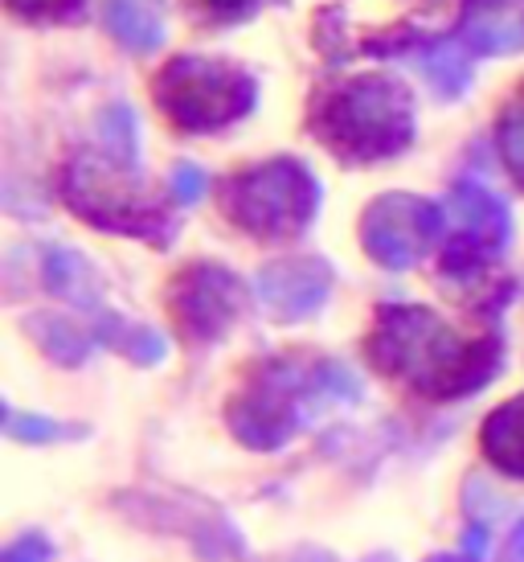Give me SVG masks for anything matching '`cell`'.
I'll list each match as a JSON object with an SVG mask.
<instances>
[{
  "label": "cell",
  "instance_id": "1",
  "mask_svg": "<svg viewBox=\"0 0 524 562\" xmlns=\"http://www.w3.org/2000/svg\"><path fill=\"white\" fill-rule=\"evenodd\" d=\"M369 358L381 374L426 398H459L500 374V337H463L431 308L386 304L373 325Z\"/></svg>",
  "mask_w": 524,
  "mask_h": 562
},
{
  "label": "cell",
  "instance_id": "2",
  "mask_svg": "<svg viewBox=\"0 0 524 562\" xmlns=\"http://www.w3.org/2000/svg\"><path fill=\"white\" fill-rule=\"evenodd\" d=\"M361 382L337 361H271L254 382L233 398L230 427L247 448H283L295 431H304L328 406L356 403Z\"/></svg>",
  "mask_w": 524,
  "mask_h": 562
},
{
  "label": "cell",
  "instance_id": "3",
  "mask_svg": "<svg viewBox=\"0 0 524 562\" xmlns=\"http://www.w3.org/2000/svg\"><path fill=\"white\" fill-rule=\"evenodd\" d=\"M311 127L337 157L386 160L414 140V103L394 79H356L320 99Z\"/></svg>",
  "mask_w": 524,
  "mask_h": 562
},
{
  "label": "cell",
  "instance_id": "4",
  "mask_svg": "<svg viewBox=\"0 0 524 562\" xmlns=\"http://www.w3.org/2000/svg\"><path fill=\"white\" fill-rule=\"evenodd\" d=\"M62 193L75 214H82L103 231L136 235L148 238V243H169L172 235L169 214L136 189V165L132 160H119L111 153L107 157L82 153L66 165Z\"/></svg>",
  "mask_w": 524,
  "mask_h": 562
},
{
  "label": "cell",
  "instance_id": "5",
  "mask_svg": "<svg viewBox=\"0 0 524 562\" xmlns=\"http://www.w3.org/2000/svg\"><path fill=\"white\" fill-rule=\"evenodd\" d=\"M320 210V181L299 160H271L226 186V214L259 238H295Z\"/></svg>",
  "mask_w": 524,
  "mask_h": 562
},
{
  "label": "cell",
  "instance_id": "6",
  "mask_svg": "<svg viewBox=\"0 0 524 562\" xmlns=\"http://www.w3.org/2000/svg\"><path fill=\"white\" fill-rule=\"evenodd\" d=\"M254 79L230 63L176 58L156 82V99L169 120L185 132H217L254 108Z\"/></svg>",
  "mask_w": 524,
  "mask_h": 562
},
{
  "label": "cell",
  "instance_id": "7",
  "mask_svg": "<svg viewBox=\"0 0 524 562\" xmlns=\"http://www.w3.org/2000/svg\"><path fill=\"white\" fill-rule=\"evenodd\" d=\"M438 238H443V210L434 202L410 198V193H389L381 202H373L361 222L365 250L394 271L414 267Z\"/></svg>",
  "mask_w": 524,
  "mask_h": 562
},
{
  "label": "cell",
  "instance_id": "8",
  "mask_svg": "<svg viewBox=\"0 0 524 562\" xmlns=\"http://www.w3.org/2000/svg\"><path fill=\"white\" fill-rule=\"evenodd\" d=\"M451 205H455V238H451L447 255H443V271L467 280V276H479L500 250L509 247L512 218L509 205L500 202L492 189L476 186V181L455 189Z\"/></svg>",
  "mask_w": 524,
  "mask_h": 562
},
{
  "label": "cell",
  "instance_id": "9",
  "mask_svg": "<svg viewBox=\"0 0 524 562\" xmlns=\"http://www.w3.org/2000/svg\"><path fill=\"white\" fill-rule=\"evenodd\" d=\"M172 313L193 341H217L242 313V283L214 263L189 267L172 283Z\"/></svg>",
  "mask_w": 524,
  "mask_h": 562
},
{
  "label": "cell",
  "instance_id": "10",
  "mask_svg": "<svg viewBox=\"0 0 524 562\" xmlns=\"http://www.w3.org/2000/svg\"><path fill=\"white\" fill-rule=\"evenodd\" d=\"M332 292V271L320 259H283L262 267L259 300L275 321H304Z\"/></svg>",
  "mask_w": 524,
  "mask_h": 562
},
{
  "label": "cell",
  "instance_id": "11",
  "mask_svg": "<svg viewBox=\"0 0 524 562\" xmlns=\"http://www.w3.org/2000/svg\"><path fill=\"white\" fill-rule=\"evenodd\" d=\"M463 46L483 49V54H504L524 46V9L521 4H488L471 9L463 25Z\"/></svg>",
  "mask_w": 524,
  "mask_h": 562
},
{
  "label": "cell",
  "instance_id": "12",
  "mask_svg": "<svg viewBox=\"0 0 524 562\" xmlns=\"http://www.w3.org/2000/svg\"><path fill=\"white\" fill-rule=\"evenodd\" d=\"M483 452L500 472L524 481V394L488 415V423H483Z\"/></svg>",
  "mask_w": 524,
  "mask_h": 562
},
{
  "label": "cell",
  "instance_id": "13",
  "mask_svg": "<svg viewBox=\"0 0 524 562\" xmlns=\"http://www.w3.org/2000/svg\"><path fill=\"white\" fill-rule=\"evenodd\" d=\"M107 30L127 49L148 54L164 42V9L160 0H107Z\"/></svg>",
  "mask_w": 524,
  "mask_h": 562
},
{
  "label": "cell",
  "instance_id": "14",
  "mask_svg": "<svg viewBox=\"0 0 524 562\" xmlns=\"http://www.w3.org/2000/svg\"><path fill=\"white\" fill-rule=\"evenodd\" d=\"M94 337L103 345H111V349L127 353V358L144 361V366H152V361H160L169 353V345H164L160 333H152V328H144V325H132V321L115 316L111 308L94 313Z\"/></svg>",
  "mask_w": 524,
  "mask_h": 562
},
{
  "label": "cell",
  "instance_id": "15",
  "mask_svg": "<svg viewBox=\"0 0 524 562\" xmlns=\"http://www.w3.org/2000/svg\"><path fill=\"white\" fill-rule=\"evenodd\" d=\"M46 280L58 296H66L78 308H87L91 316L103 313V300H99V288H94V271L82 263V255H75V250H49Z\"/></svg>",
  "mask_w": 524,
  "mask_h": 562
},
{
  "label": "cell",
  "instance_id": "16",
  "mask_svg": "<svg viewBox=\"0 0 524 562\" xmlns=\"http://www.w3.org/2000/svg\"><path fill=\"white\" fill-rule=\"evenodd\" d=\"M414 66L431 79V87L438 94H463L467 91V82H471V63H467V54L463 46H447V42H434L426 46L422 54H414Z\"/></svg>",
  "mask_w": 524,
  "mask_h": 562
},
{
  "label": "cell",
  "instance_id": "17",
  "mask_svg": "<svg viewBox=\"0 0 524 562\" xmlns=\"http://www.w3.org/2000/svg\"><path fill=\"white\" fill-rule=\"evenodd\" d=\"M33 333H37V341L46 345V353H54L58 361H82L87 358V337H82L75 325H66V321L37 316V321H33Z\"/></svg>",
  "mask_w": 524,
  "mask_h": 562
},
{
  "label": "cell",
  "instance_id": "18",
  "mask_svg": "<svg viewBox=\"0 0 524 562\" xmlns=\"http://www.w3.org/2000/svg\"><path fill=\"white\" fill-rule=\"evenodd\" d=\"M500 153H504V165L512 169V177L524 186V91L516 94V103L500 120Z\"/></svg>",
  "mask_w": 524,
  "mask_h": 562
},
{
  "label": "cell",
  "instance_id": "19",
  "mask_svg": "<svg viewBox=\"0 0 524 562\" xmlns=\"http://www.w3.org/2000/svg\"><path fill=\"white\" fill-rule=\"evenodd\" d=\"M103 140H107L111 157L136 165V115L127 108L107 111V120H103Z\"/></svg>",
  "mask_w": 524,
  "mask_h": 562
},
{
  "label": "cell",
  "instance_id": "20",
  "mask_svg": "<svg viewBox=\"0 0 524 562\" xmlns=\"http://www.w3.org/2000/svg\"><path fill=\"white\" fill-rule=\"evenodd\" d=\"M82 0H9V9L21 16H37V21H49V16H66L75 13Z\"/></svg>",
  "mask_w": 524,
  "mask_h": 562
},
{
  "label": "cell",
  "instance_id": "21",
  "mask_svg": "<svg viewBox=\"0 0 524 562\" xmlns=\"http://www.w3.org/2000/svg\"><path fill=\"white\" fill-rule=\"evenodd\" d=\"M172 193H176V202H197L201 193H205V172L197 165H181V169L172 172Z\"/></svg>",
  "mask_w": 524,
  "mask_h": 562
},
{
  "label": "cell",
  "instance_id": "22",
  "mask_svg": "<svg viewBox=\"0 0 524 562\" xmlns=\"http://www.w3.org/2000/svg\"><path fill=\"white\" fill-rule=\"evenodd\" d=\"M9 436L16 439H62L70 436L66 427H54L49 419H16V415H9Z\"/></svg>",
  "mask_w": 524,
  "mask_h": 562
},
{
  "label": "cell",
  "instance_id": "23",
  "mask_svg": "<svg viewBox=\"0 0 524 562\" xmlns=\"http://www.w3.org/2000/svg\"><path fill=\"white\" fill-rule=\"evenodd\" d=\"M205 4V13L217 16V21H233V16H247L259 0H201Z\"/></svg>",
  "mask_w": 524,
  "mask_h": 562
},
{
  "label": "cell",
  "instance_id": "24",
  "mask_svg": "<svg viewBox=\"0 0 524 562\" xmlns=\"http://www.w3.org/2000/svg\"><path fill=\"white\" fill-rule=\"evenodd\" d=\"M46 542L42 538H25V542H16V547H9V554H4V562H46Z\"/></svg>",
  "mask_w": 524,
  "mask_h": 562
},
{
  "label": "cell",
  "instance_id": "25",
  "mask_svg": "<svg viewBox=\"0 0 524 562\" xmlns=\"http://www.w3.org/2000/svg\"><path fill=\"white\" fill-rule=\"evenodd\" d=\"M509 562H524V521L512 530V538H509Z\"/></svg>",
  "mask_w": 524,
  "mask_h": 562
},
{
  "label": "cell",
  "instance_id": "26",
  "mask_svg": "<svg viewBox=\"0 0 524 562\" xmlns=\"http://www.w3.org/2000/svg\"><path fill=\"white\" fill-rule=\"evenodd\" d=\"M431 562H471V559H459V554H434Z\"/></svg>",
  "mask_w": 524,
  "mask_h": 562
}]
</instances>
